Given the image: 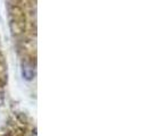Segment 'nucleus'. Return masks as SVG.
Returning a JSON list of instances; mask_svg holds the SVG:
<instances>
[{"label": "nucleus", "instance_id": "nucleus-1", "mask_svg": "<svg viewBox=\"0 0 151 136\" xmlns=\"http://www.w3.org/2000/svg\"><path fill=\"white\" fill-rule=\"evenodd\" d=\"M35 121L27 112L21 109L9 111L1 125L0 136H35Z\"/></svg>", "mask_w": 151, "mask_h": 136}, {"label": "nucleus", "instance_id": "nucleus-2", "mask_svg": "<svg viewBox=\"0 0 151 136\" xmlns=\"http://www.w3.org/2000/svg\"><path fill=\"white\" fill-rule=\"evenodd\" d=\"M8 86V61L0 37V111L4 108Z\"/></svg>", "mask_w": 151, "mask_h": 136}]
</instances>
